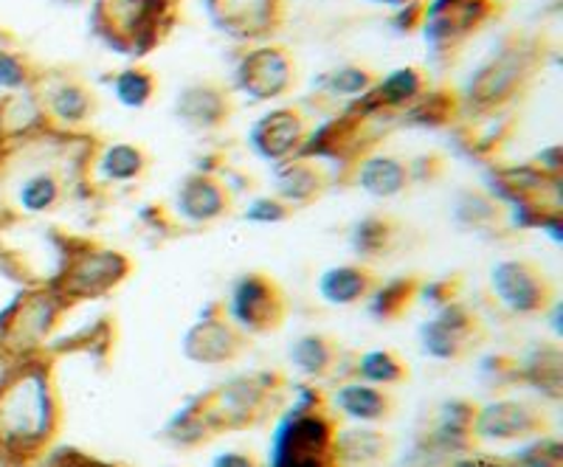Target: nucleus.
<instances>
[{
    "label": "nucleus",
    "instance_id": "nucleus-1",
    "mask_svg": "<svg viewBox=\"0 0 563 467\" xmlns=\"http://www.w3.org/2000/svg\"><path fill=\"white\" fill-rule=\"evenodd\" d=\"M59 420L52 358L45 353L14 358L0 378V456L14 465L37 462L57 436Z\"/></svg>",
    "mask_w": 563,
    "mask_h": 467
},
{
    "label": "nucleus",
    "instance_id": "nucleus-2",
    "mask_svg": "<svg viewBox=\"0 0 563 467\" xmlns=\"http://www.w3.org/2000/svg\"><path fill=\"white\" fill-rule=\"evenodd\" d=\"M279 386L282 380L276 375H251V378L229 380L211 394L198 397L184 411H178L167 434H173L178 445H198L220 431L256 425L265 411L274 409Z\"/></svg>",
    "mask_w": 563,
    "mask_h": 467
},
{
    "label": "nucleus",
    "instance_id": "nucleus-3",
    "mask_svg": "<svg viewBox=\"0 0 563 467\" xmlns=\"http://www.w3.org/2000/svg\"><path fill=\"white\" fill-rule=\"evenodd\" d=\"M59 245H63L59 268L52 276V282L45 285L68 308L82 304V301L104 299V296L122 288L128 282V276L133 274V259L124 251L110 248V245L97 243V240L63 234Z\"/></svg>",
    "mask_w": 563,
    "mask_h": 467
},
{
    "label": "nucleus",
    "instance_id": "nucleus-4",
    "mask_svg": "<svg viewBox=\"0 0 563 467\" xmlns=\"http://www.w3.org/2000/svg\"><path fill=\"white\" fill-rule=\"evenodd\" d=\"M268 467H339L335 425L316 391L301 389L294 409L279 420Z\"/></svg>",
    "mask_w": 563,
    "mask_h": 467
},
{
    "label": "nucleus",
    "instance_id": "nucleus-5",
    "mask_svg": "<svg viewBox=\"0 0 563 467\" xmlns=\"http://www.w3.org/2000/svg\"><path fill=\"white\" fill-rule=\"evenodd\" d=\"M175 18V0H93V26L108 45L144 57L164 40Z\"/></svg>",
    "mask_w": 563,
    "mask_h": 467
},
{
    "label": "nucleus",
    "instance_id": "nucleus-6",
    "mask_svg": "<svg viewBox=\"0 0 563 467\" xmlns=\"http://www.w3.org/2000/svg\"><path fill=\"white\" fill-rule=\"evenodd\" d=\"M68 310L48 285H32L0 313V349H7L14 358L40 353L43 341L57 330Z\"/></svg>",
    "mask_w": 563,
    "mask_h": 467
},
{
    "label": "nucleus",
    "instance_id": "nucleus-7",
    "mask_svg": "<svg viewBox=\"0 0 563 467\" xmlns=\"http://www.w3.org/2000/svg\"><path fill=\"white\" fill-rule=\"evenodd\" d=\"M223 310L240 333L265 335L279 330L288 315V301L274 276L263 274V270H249L234 279Z\"/></svg>",
    "mask_w": 563,
    "mask_h": 467
},
{
    "label": "nucleus",
    "instance_id": "nucleus-8",
    "mask_svg": "<svg viewBox=\"0 0 563 467\" xmlns=\"http://www.w3.org/2000/svg\"><path fill=\"white\" fill-rule=\"evenodd\" d=\"M490 293L512 315H544L555 304V285L532 259H499L490 268Z\"/></svg>",
    "mask_w": 563,
    "mask_h": 467
},
{
    "label": "nucleus",
    "instance_id": "nucleus-9",
    "mask_svg": "<svg viewBox=\"0 0 563 467\" xmlns=\"http://www.w3.org/2000/svg\"><path fill=\"white\" fill-rule=\"evenodd\" d=\"M245 349V333L231 324L220 304H211L184 335V355L195 364L220 366L238 360Z\"/></svg>",
    "mask_w": 563,
    "mask_h": 467
},
{
    "label": "nucleus",
    "instance_id": "nucleus-10",
    "mask_svg": "<svg viewBox=\"0 0 563 467\" xmlns=\"http://www.w3.org/2000/svg\"><path fill=\"white\" fill-rule=\"evenodd\" d=\"M479 338V321L462 301L440 304L434 319L420 326L422 353L437 360H460Z\"/></svg>",
    "mask_w": 563,
    "mask_h": 467
},
{
    "label": "nucleus",
    "instance_id": "nucleus-11",
    "mask_svg": "<svg viewBox=\"0 0 563 467\" xmlns=\"http://www.w3.org/2000/svg\"><path fill=\"white\" fill-rule=\"evenodd\" d=\"M231 212L229 186L211 173H192L180 180L175 192V218L192 229L214 225Z\"/></svg>",
    "mask_w": 563,
    "mask_h": 467
},
{
    "label": "nucleus",
    "instance_id": "nucleus-12",
    "mask_svg": "<svg viewBox=\"0 0 563 467\" xmlns=\"http://www.w3.org/2000/svg\"><path fill=\"white\" fill-rule=\"evenodd\" d=\"M471 431L487 442L536 440L544 431V416L525 400H496V403L474 411Z\"/></svg>",
    "mask_w": 563,
    "mask_h": 467
},
{
    "label": "nucleus",
    "instance_id": "nucleus-13",
    "mask_svg": "<svg viewBox=\"0 0 563 467\" xmlns=\"http://www.w3.org/2000/svg\"><path fill=\"white\" fill-rule=\"evenodd\" d=\"M249 142L260 158L279 167V164H288V160L299 158L301 147L308 142V127H305V119L296 110L282 108L263 115L254 124Z\"/></svg>",
    "mask_w": 563,
    "mask_h": 467
},
{
    "label": "nucleus",
    "instance_id": "nucleus-14",
    "mask_svg": "<svg viewBox=\"0 0 563 467\" xmlns=\"http://www.w3.org/2000/svg\"><path fill=\"white\" fill-rule=\"evenodd\" d=\"M211 20L234 40L274 34L282 18V0H209Z\"/></svg>",
    "mask_w": 563,
    "mask_h": 467
},
{
    "label": "nucleus",
    "instance_id": "nucleus-15",
    "mask_svg": "<svg viewBox=\"0 0 563 467\" xmlns=\"http://www.w3.org/2000/svg\"><path fill=\"white\" fill-rule=\"evenodd\" d=\"M238 85L254 102L276 99L294 85V65L282 48H256L240 63Z\"/></svg>",
    "mask_w": 563,
    "mask_h": 467
},
{
    "label": "nucleus",
    "instance_id": "nucleus-16",
    "mask_svg": "<svg viewBox=\"0 0 563 467\" xmlns=\"http://www.w3.org/2000/svg\"><path fill=\"white\" fill-rule=\"evenodd\" d=\"M490 14V0H434L426 14V37L431 45H454L479 29Z\"/></svg>",
    "mask_w": 563,
    "mask_h": 467
},
{
    "label": "nucleus",
    "instance_id": "nucleus-17",
    "mask_svg": "<svg viewBox=\"0 0 563 467\" xmlns=\"http://www.w3.org/2000/svg\"><path fill=\"white\" fill-rule=\"evenodd\" d=\"M375 285H378V279L364 263H344L327 268L319 276L316 290H319L321 301L330 304V308H352V304H361V301L369 299Z\"/></svg>",
    "mask_w": 563,
    "mask_h": 467
},
{
    "label": "nucleus",
    "instance_id": "nucleus-18",
    "mask_svg": "<svg viewBox=\"0 0 563 467\" xmlns=\"http://www.w3.org/2000/svg\"><path fill=\"white\" fill-rule=\"evenodd\" d=\"M527 74V54L525 52H505V57L493 59L485 71L476 77L471 85V99L479 108H496V104L507 102L512 90L519 88L521 79Z\"/></svg>",
    "mask_w": 563,
    "mask_h": 467
},
{
    "label": "nucleus",
    "instance_id": "nucleus-19",
    "mask_svg": "<svg viewBox=\"0 0 563 467\" xmlns=\"http://www.w3.org/2000/svg\"><path fill=\"white\" fill-rule=\"evenodd\" d=\"M65 200V180L57 169H34L14 186V218H40L52 214Z\"/></svg>",
    "mask_w": 563,
    "mask_h": 467
},
{
    "label": "nucleus",
    "instance_id": "nucleus-20",
    "mask_svg": "<svg viewBox=\"0 0 563 467\" xmlns=\"http://www.w3.org/2000/svg\"><path fill=\"white\" fill-rule=\"evenodd\" d=\"M355 186L375 200H391L409 189L411 167L395 155H372L355 167Z\"/></svg>",
    "mask_w": 563,
    "mask_h": 467
},
{
    "label": "nucleus",
    "instance_id": "nucleus-21",
    "mask_svg": "<svg viewBox=\"0 0 563 467\" xmlns=\"http://www.w3.org/2000/svg\"><path fill=\"white\" fill-rule=\"evenodd\" d=\"M327 189L324 169L310 164L308 158H294L276 167V198L285 200L290 209H305L316 203Z\"/></svg>",
    "mask_w": 563,
    "mask_h": 467
},
{
    "label": "nucleus",
    "instance_id": "nucleus-22",
    "mask_svg": "<svg viewBox=\"0 0 563 467\" xmlns=\"http://www.w3.org/2000/svg\"><path fill=\"white\" fill-rule=\"evenodd\" d=\"M178 115L189 127L214 130L229 119V97L218 85H192L178 97Z\"/></svg>",
    "mask_w": 563,
    "mask_h": 467
},
{
    "label": "nucleus",
    "instance_id": "nucleus-23",
    "mask_svg": "<svg viewBox=\"0 0 563 467\" xmlns=\"http://www.w3.org/2000/svg\"><path fill=\"white\" fill-rule=\"evenodd\" d=\"M451 220L456 229L474 231V234H496V231L507 229V212L501 200L485 192L460 194L451 209Z\"/></svg>",
    "mask_w": 563,
    "mask_h": 467
},
{
    "label": "nucleus",
    "instance_id": "nucleus-24",
    "mask_svg": "<svg viewBox=\"0 0 563 467\" xmlns=\"http://www.w3.org/2000/svg\"><path fill=\"white\" fill-rule=\"evenodd\" d=\"M333 403L341 414L364 425L380 423V420H386L391 411V397L386 394L384 389H378V386L361 383V380L344 383L341 389H335Z\"/></svg>",
    "mask_w": 563,
    "mask_h": 467
},
{
    "label": "nucleus",
    "instance_id": "nucleus-25",
    "mask_svg": "<svg viewBox=\"0 0 563 467\" xmlns=\"http://www.w3.org/2000/svg\"><path fill=\"white\" fill-rule=\"evenodd\" d=\"M97 173L102 175L108 184L113 186H128L135 184V180L144 178L150 167V158L147 153L139 147V144H128V142H119V144H110L104 147L102 153L97 155Z\"/></svg>",
    "mask_w": 563,
    "mask_h": 467
},
{
    "label": "nucleus",
    "instance_id": "nucleus-26",
    "mask_svg": "<svg viewBox=\"0 0 563 467\" xmlns=\"http://www.w3.org/2000/svg\"><path fill=\"white\" fill-rule=\"evenodd\" d=\"M288 360L296 371L308 378H324L339 366V344L327 335L308 333L290 344Z\"/></svg>",
    "mask_w": 563,
    "mask_h": 467
},
{
    "label": "nucleus",
    "instance_id": "nucleus-27",
    "mask_svg": "<svg viewBox=\"0 0 563 467\" xmlns=\"http://www.w3.org/2000/svg\"><path fill=\"white\" fill-rule=\"evenodd\" d=\"M397 240L395 220L386 214H369L361 218L350 231V248L352 254L361 259H378V256L389 254V248Z\"/></svg>",
    "mask_w": 563,
    "mask_h": 467
},
{
    "label": "nucleus",
    "instance_id": "nucleus-28",
    "mask_svg": "<svg viewBox=\"0 0 563 467\" xmlns=\"http://www.w3.org/2000/svg\"><path fill=\"white\" fill-rule=\"evenodd\" d=\"M420 293V282L411 276H397L391 282L375 285L369 293V313L380 321H391L397 315H404L409 310L411 301Z\"/></svg>",
    "mask_w": 563,
    "mask_h": 467
},
{
    "label": "nucleus",
    "instance_id": "nucleus-29",
    "mask_svg": "<svg viewBox=\"0 0 563 467\" xmlns=\"http://www.w3.org/2000/svg\"><path fill=\"white\" fill-rule=\"evenodd\" d=\"M521 375H525L527 383L532 389H538L541 394L558 400L561 397V383H563V360L561 349L558 346H544V349H536L530 358L521 366Z\"/></svg>",
    "mask_w": 563,
    "mask_h": 467
},
{
    "label": "nucleus",
    "instance_id": "nucleus-30",
    "mask_svg": "<svg viewBox=\"0 0 563 467\" xmlns=\"http://www.w3.org/2000/svg\"><path fill=\"white\" fill-rule=\"evenodd\" d=\"M43 110L59 124H82L93 110V97L79 82H63L48 93Z\"/></svg>",
    "mask_w": 563,
    "mask_h": 467
},
{
    "label": "nucleus",
    "instance_id": "nucleus-31",
    "mask_svg": "<svg viewBox=\"0 0 563 467\" xmlns=\"http://www.w3.org/2000/svg\"><path fill=\"white\" fill-rule=\"evenodd\" d=\"M422 93V74L415 68H400L389 74L378 88L366 97V108H400L415 102Z\"/></svg>",
    "mask_w": 563,
    "mask_h": 467
},
{
    "label": "nucleus",
    "instance_id": "nucleus-32",
    "mask_svg": "<svg viewBox=\"0 0 563 467\" xmlns=\"http://www.w3.org/2000/svg\"><path fill=\"white\" fill-rule=\"evenodd\" d=\"M358 380L361 383L378 386V389H386V386H397L404 383L409 378V369L395 353L389 349H372V353H364L358 358Z\"/></svg>",
    "mask_w": 563,
    "mask_h": 467
},
{
    "label": "nucleus",
    "instance_id": "nucleus-33",
    "mask_svg": "<svg viewBox=\"0 0 563 467\" xmlns=\"http://www.w3.org/2000/svg\"><path fill=\"white\" fill-rule=\"evenodd\" d=\"M113 93L124 108H144L155 93L153 74L144 68H128L113 79Z\"/></svg>",
    "mask_w": 563,
    "mask_h": 467
},
{
    "label": "nucleus",
    "instance_id": "nucleus-34",
    "mask_svg": "<svg viewBox=\"0 0 563 467\" xmlns=\"http://www.w3.org/2000/svg\"><path fill=\"white\" fill-rule=\"evenodd\" d=\"M563 451L561 442L552 436H536L527 442L525 448L516 451L510 459H505V467H561Z\"/></svg>",
    "mask_w": 563,
    "mask_h": 467
},
{
    "label": "nucleus",
    "instance_id": "nucleus-35",
    "mask_svg": "<svg viewBox=\"0 0 563 467\" xmlns=\"http://www.w3.org/2000/svg\"><path fill=\"white\" fill-rule=\"evenodd\" d=\"M290 218H294V209L276 194H260L245 205L243 212V220L251 225H279Z\"/></svg>",
    "mask_w": 563,
    "mask_h": 467
},
{
    "label": "nucleus",
    "instance_id": "nucleus-36",
    "mask_svg": "<svg viewBox=\"0 0 563 467\" xmlns=\"http://www.w3.org/2000/svg\"><path fill=\"white\" fill-rule=\"evenodd\" d=\"M32 65L23 54L0 48V88L3 90H23L32 85Z\"/></svg>",
    "mask_w": 563,
    "mask_h": 467
},
{
    "label": "nucleus",
    "instance_id": "nucleus-37",
    "mask_svg": "<svg viewBox=\"0 0 563 467\" xmlns=\"http://www.w3.org/2000/svg\"><path fill=\"white\" fill-rule=\"evenodd\" d=\"M327 85H330L333 93H341V97H358V93L369 90L372 74L364 71V68H344V71L327 79Z\"/></svg>",
    "mask_w": 563,
    "mask_h": 467
},
{
    "label": "nucleus",
    "instance_id": "nucleus-38",
    "mask_svg": "<svg viewBox=\"0 0 563 467\" xmlns=\"http://www.w3.org/2000/svg\"><path fill=\"white\" fill-rule=\"evenodd\" d=\"M43 467H122V465H115V462H104V459H99V456L82 454V451H77V448H59V451H54L48 459H45Z\"/></svg>",
    "mask_w": 563,
    "mask_h": 467
},
{
    "label": "nucleus",
    "instance_id": "nucleus-39",
    "mask_svg": "<svg viewBox=\"0 0 563 467\" xmlns=\"http://www.w3.org/2000/svg\"><path fill=\"white\" fill-rule=\"evenodd\" d=\"M211 467H263L251 454H243V451H225L218 459L211 462Z\"/></svg>",
    "mask_w": 563,
    "mask_h": 467
},
{
    "label": "nucleus",
    "instance_id": "nucleus-40",
    "mask_svg": "<svg viewBox=\"0 0 563 467\" xmlns=\"http://www.w3.org/2000/svg\"><path fill=\"white\" fill-rule=\"evenodd\" d=\"M449 467H505V462L485 459V456H476V459H456Z\"/></svg>",
    "mask_w": 563,
    "mask_h": 467
}]
</instances>
